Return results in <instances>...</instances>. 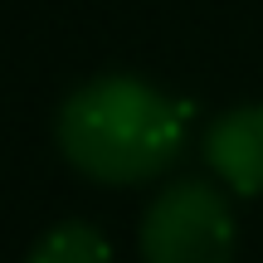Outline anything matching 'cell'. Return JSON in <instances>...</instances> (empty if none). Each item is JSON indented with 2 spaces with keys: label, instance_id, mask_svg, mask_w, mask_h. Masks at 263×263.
Listing matches in <instances>:
<instances>
[{
  "label": "cell",
  "instance_id": "1",
  "mask_svg": "<svg viewBox=\"0 0 263 263\" xmlns=\"http://www.w3.org/2000/svg\"><path fill=\"white\" fill-rule=\"evenodd\" d=\"M54 141L78 176L98 185H141L180 151V107L132 73L78 83L59 103Z\"/></svg>",
  "mask_w": 263,
  "mask_h": 263
},
{
  "label": "cell",
  "instance_id": "2",
  "mask_svg": "<svg viewBox=\"0 0 263 263\" xmlns=\"http://www.w3.org/2000/svg\"><path fill=\"white\" fill-rule=\"evenodd\" d=\"M141 263H234V210L210 180H171L137 229Z\"/></svg>",
  "mask_w": 263,
  "mask_h": 263
},
{
  "label": "cell",
  "instance_id": "3",
  "mask_svg": "<svg viewBox=\"0 0 263 263\" xmlns=\"http://www.w3.org/2000/svg\"><path fill=\"white\" fill-rule=\"evenodd\" d=\"M205 166L234 195H263V103L229 107L210 122Z\"/></svg>",
  "mask_w": 263,
  "mask_h": 263
},
{
  "label": "cell",
  "instance_id": "4",
  "mask_svg": "<svg viewBox=\"0 0 263 263\" xmlns=\"http://www.w3.org/2000/svg\"><path fill=\"white\" fill-rule=\"evenodd\" d=\"M25 263H112V249L83 219H64L49 234H39V244L29 249Z\"/></svg>",
  "mask_w": 263,
  "mask_h": 263
}]
</instances>
